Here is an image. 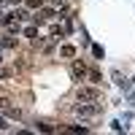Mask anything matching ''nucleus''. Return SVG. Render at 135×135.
I'll use <instances>...</instances> for the list:
<instances>
[{
    "instance_id": "f257e3e1",
    "label": "nucleus",
    "mask_w": 135,
    "mask_h": 135,
    "mask_svg": "<svg viewBox=\"0 0 135 135\" xmlns=\"http://www.w3.org/2000/svg\"><path fill=\"white\" fill-rule=\"evenodd\" d=\"M68 114L76 116V119L89 122V119H97L100 114H103V103H97V100H78V103L68 105Z\"/></svg>"
},
{
    "instance_id": "f03ea898",
    "label": "nucleus",
    "mask_w": 135,
    "mask_h": 135,
    "mask_svg": "<svg viewBox=\"0 0 135 135\" xmlns=\"http://www.w3.org/2000/svg\"><path fill=\"white\" fill-rule=\"evenodd\" d=\"M76 97H78V100H100L103 92H100L97 86H78V89H76Z\"/></svg>"
},
{
    "instance_id": "7ed1b4c3",
    "label": "nucleus",
    "mask_w": 135,
    "mask_h": 135,
    "mask_svg": "<svg viewBox=\"0 0 135 135\" xmlns=\"http://www.w3.org/2000/svg\"><path fill=\"white\" fill-rule=\"evenodd\" d=\"M70 73H73V78H76V81H84V78L89 76V70H86V65H84V62H78V60H76V62L70 65Z\"/></svg>"
},
{
    "instance_id": "20e7f679",
    "label": "nucleus",
    "mask_w": 135,
    "mask_h": 135,
    "mask_svg": "<svg viewBox=\"0 0 135 135\" xmlns=\"http://www.w3.org/2000/svg\"><path fill=\"white\" fill-rule=\"evenodd\" d=\"M57 16H60V14H57L54 8H38V14L32 16V19H35V22H51V19H57Z\"/></svg>"
},
{
    "instance_id": "39448f33",
    "label": "nucleus",
    "mask_w": 135,
    "mask_h": 135,
    "mask_svg": "<svg viewBox=\"0 0 135 135\" xmlns=\"http://www.w3.org/2000/svg\"><path fill=\"white\" fill-rule=\"evenodd\" d=\"M16 46V41L11 38V35H6V38H0V49H14Z\"/></svg>"
},
{
    "instance_id": "423d86ee",
    "label": "nucleus",
    "mask_w": 135,
    "mask_h": 135,
    "mask_svg": "<svg viewBox=\"0 0 135 135\" xmlns=\"http://www.w3.org/2000/svg\"><path fill=\"white\" fill-rule=\"evenodd\" d=\"M60 54H62V57H73L76 49H73V46H62V49H60Z\"/></svg>"
},
{
    "instance_id": "0eeeda50",
    "label": "nucleus",
    "mask_w": 135,
    "mask_h": 135,
    "mask_svg": "<svg viewBox=\"0 0 135 135\" xmlns=\"http://www.w3.org/2000/svg\"><path fill=\"white\" fill-rule=\"evenodd\" d=\"M25 35H27V38H38V30H35V27H27Z\"/></svg>"
},
{
    "instance_id": "6e6552de",
    "label": "nucleus",
    "mask_w": 135,
    "mask_h": 135,
    "mask_svg": "<svg viewBox=\"0 0 135 135\" xmlns=\"http://www.w3.org/2000/svg\"><path fill=\"white\" fill-rule=\"evenodd\" d=\"M8 103H11V100H8V97H0V108H6Z\"/></svg>"
},
{
    "instance_id": "1a4fd4ad",
    "label": "nucleus",
    "mask_w": 135,
    "mask_h": 135,
    "mask_svg": "<svg viewBox=\"0 0 135 135\" xmlns=\"http://www.w3.org/2000/svg\"><path fill=\"white\" fill-rule=\"evenodd\" d=\"M130 103H132V105H135V92H132V95H130Z\"/></svg>"
},
{
    "instance_id": "9d476101",
    "label": "nucleus",
    "mask_w": 135,
    "mask_h": 135,
    "mask_svg": "<svg viewBox=\"0 0 135 135\" xmlns=\"http://www.w3.org/2000/svg\"><path fill=\"white\" fill-rule=\"evenodd\" d=\"M0 3H3V0H0Z\"/></svg>"
}]
</instances>
